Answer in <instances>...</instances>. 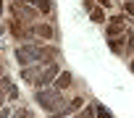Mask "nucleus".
<instances>
[{"instance_id":"f8f14e48","label":"nucleus","mask_w":134,"mask_h":118,"mask_svg":"<svg viewBox=\"0 0 134 118\" xmlns=\"http://www.w3.org/2000/svg\"><path fill=\"white\" fill-rule=\"evenodd\" d=\"M95 110H97V115H100V118H110V110H105L103 105H97Z\"/></svg>"},{"instance_id":"9d476101","label":"nucleus","mask_w":134,"mask_h":118,"mask_svg":"<svg viewBox=\"0 0 134 118\" xmlns=\"http://www.w3.org/2000/svg\"><path fill=\"white\" fill-rule=\"evenodd\" d=\"M37 74H40L37 68H32V66H21V79H24V81H34Z\"/></svg>"},{"instance_id":"f3484780","label":"nucleus","mask_w":134,"mask_h":118,"mask_svg":"<svg viewBox=\"0 0 134 118\" xmlns=\"http://www.w3.org/2000/svg\"><path fill=\"white\" fill-rule=\"evenodd\" d=\"M0 11H3V0H0Z\"/></svg>"},{"instance_id":"39448f33","label":"nucleus","mask_w":134,"mask_h":118,"mask_svg":"<svg viewBox=\"0 0 134 118\" xmlns=\"http://www.w3.org/2000/svg\"><path fill=\"white\" fill-rule=\"evenodd\" d=\"M11 32H13V37H16V39H29V37H32V34L26 32V26H24V24H19V21H11Z\"/></svg>"},{"instance_id":"0eeeda50","label":"nucleus","mask_w":134,"mask_h":118,"mask_svg":"<svg viewBox=\"0 0 134 118\" xmlns=\"http://www.w3.org/2000/svg\"><path fill=\"white\" fill-rule=\"evenodd\" d=\"M55 55H58V47H42L40 50V63H53Z\"/></svg>"},{"instance_id":"1a4fd4ad","label":"nucleus","mask_w":134,"mask_h":118,"mask_svg":"<svg viewBox=\"0 0 134 118\" xmlns=\"http://www.w3.org/2000/svg\"><path fill=\"white\" fill-rule=\"evenodd\" d=\"M82 105H84V97H74L71 102H66V108H63V115H66V113H74V110H79Z\"/></svg>"},{"instance_id":"a211bd4d","label":"nucleus","mask_w":134,"mask_h":118,"mask_svg":"<svg viewBox=\"0 0 134 118\" xmlns=\"http://www.w3.org/2000/svg\"><path fill=\"white\" fill-rule=\"evenodd\" d=\"M0 105H3V95H0Z\"/></svg>"},{"instance_id":"f257e3e1","label":"nucleus","mask_w":134,"mask_h":118,"mask_svg":"<svg viewBox=\"0 0 134 118\" xmlns=\"http://www.w3.org/2000/svg\"><path fill=\"white\" fill-rule=\"evenodd\" d=\"M37 102H40L45 110H50V113H58V110L66 108V100L60 97L58 89H42V92H37Z\"/></svg>"},{"instance_id":"aec40b11","label":"nucleus","mask_w":134,"mask_h":118,"mask_svg":"<svg viewBox=\"0 0 134 118\" xmlns=\"http://www.w3.org/2000/svg\"><path fill=\"white\" fill-rule=\"evenodd\" d=\"M131 71H134V61H131Z\"/></svg>"},{"instance_id":"2eb2a0df","label":"nucleus","mask_w":134,"mask_h":118,"mask_svg":"<svg viewBox=\"0 0 134 118\" xmlns=\"http://www.w3.org/2000/svg\"><path fill=\"white\" fill-rule=\"evenodd\" d=\"M53 118H66V115L63 113H53Z\"/></svg>"},{"instance_id":"7ed1b4c3","label":"nucleus","mask_w":134,"mask_h":118,"mask_svg":"<svg viewBox=\"0 0 134 118\" xmlns=\"http://www.w3.org/2000/svg\"><path fill=\"white\" fill-rule=\"evenodd\" d=\"M55 76H58V66H55V63H47L45 68H40V74H37L34 84H37V87H45V84L55 81Z\"/></svg>"},{"instance_id":"9b49d317","label":"nucleus","mask_w":134,"mask_h":118,"mask_svg":"<svg viewBox=\"0 0 134 118\" xmlns=\"http://www.w3.org/2000/svg\"><path fill=\"white\" fill-rule=\"evenodd\" d=\"M92 21H95V24H103V21H105V11H103V8H92Z\"/></svg>"},{"instance_id":"6ab92c4d","label":"nucleus","mask_w":134,"mask_h":118,"mask_svg":"<svg viewBox=\"0 0 134 118\" xmlns=\"http://www.w3.org/2000/svg\"><path fill=\"white\" fill-rule=\"evenodd\" d=\"M0 74H3V63H0Z\"/></svg>"},{"instance_id":"ddd939ff","label":"nucleus","mask_w":134,"mask_h":118,"mask_svg":"<svg viewBox=\"0 0 134 118\" xmlns=\"http://www.w3.org/2000/svg\"><path fill=\"white\" fill-rule=\"evenodd\" d=\"M124 13H129V16H134V0H129V3L124 5Z\"/></svg>"},{"instance_id":"412c9836","label":"nucleus","mask_w":134,"mask_h":118,"mask_svg":"<svg viewBox=\"0 0 134 118\" xmlns=\"http://www.w3.org/2000/svg\"><path fill=\"white\" fill-rule=\"evenodd\" d=\"M0 34H3V26H0Z\"/></svg>"},{"instance_id":"423d86ee","label":"nucleus","mask_w":134,"mask_h":118,"mask_svg":"<svg viewBox=\"0 0 134 118\" xmlns=\"http://www.w3.org/2000/svg\"><path fill=\"white\" fill-rule=\"evenodd\" d=\"M32 32H34L37 37H42V39H53V26H50V24H37Z\"/></svg>"},{"instance_id":"4468645a","label":"nucleus","mask_w":134,"mask_h":118,"mask_svg":"<svg viewBox=\"0 0 134 118\" xmlns=\"http://www.w3.org/2000/svg\"><path fill=\"white\" fill-rule=\"evenodd\" d=\"M8 97H11V100H16V97H19V89H16V87H13V84H11V87H8Z\"/></svg>"},{"instance_id":"6e6552de","label":"nucleus","mask_w":134,"mask_h":118,"mask_svg":"<svg viewBox=\"0 0 134 118\" xmlns=\"http://www.w3.org/2000/svg\"><path fill=\"white\" fill-rule=\"evenodd\" d=\"M69 84H71V74H69V71H63V74H58V76H55V89H58V92H60V89H66Z\"/></svg>"},{"instance_id":"f03ea898","label":"nucleus","mask_w":134,"mask_h":118,"mask_svg":"<svg viewBox=\"0 0 134 118\" xmlns=\"http://www.w3.org/2000/svg\"><path fill=\"white\" fill-rule=\"evenodd\" d=\"M40 50H42V47H37V45H21V47H16V61H19V66H29L32 61H40Z\"/></svg>"},{"instance_id":"dca6fc26","label":"nucleus","mask_w":134,"mask_h":118,"mask_svg":"<svg viewBox=\"0 0 134 118\" xmlns=\"http://www.w3.org/2000/svg\"><path fill=\"white\" fill-rule=\"evenodd\" d=\"M5 115H8V110H0V118H5Z\"/></svg>"},{"instance_id":"20e7f679","label":"nucleus","mask_w":134,"mask_h":118,"mask_svg":"<svg viewBox=\"0 0 134 118\" xmlns=\"http://www.w3.org/2000/svg\"><path fill=\"white\" fill-rule=\"evenodd\" d=\"M11 11L16 13V19H32L37 13L34 8H26V5H19V3H11Z\"/></svg>"}]
</instances>
